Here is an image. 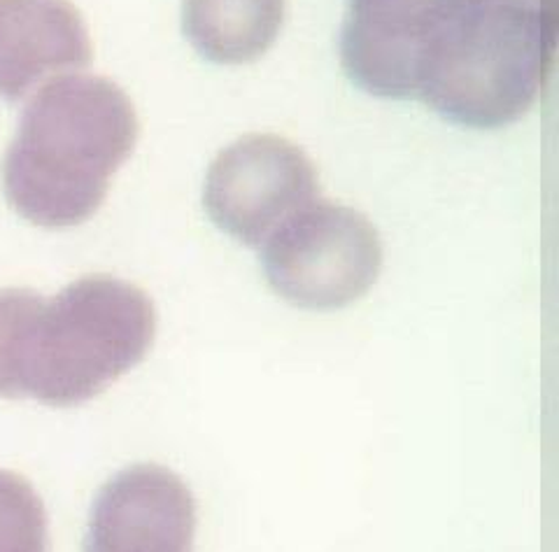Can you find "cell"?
I'll list each match as a JSON object with an SVG mask.
<instances>
[{
  "label": "cell",
  "mask_w": 559,
  "mask_h": 552,
  "mask_svg": "<svg viewBox=\"0 0 559 552\" xmlns=\"http://www.w3.org/2000/svg\"><path fill=\"white\" fill-rule=\"evenodd\" d=\"M138 115L98 75L49 80L31 98L3 159L10 208L35 227L68 229L94 217L138 143Z\"/></svg>",
  "instance_id": "7a4b0ae2"
},
{
  "label": "cell",
  "mask_w": 559,
  "mask_h": 552,
  "mask_svg": "<svg viewBox=\"0 0 559 552\" xmlns=\"http://www.w3.org/2000/svg\"><path fill=\"white\" fill-rule=\"evenodd\" d=\"M454 0H347L341 61L359 89L415 98L425 59Z\"/></svg>",
  "instance_id": "8992f818"
},
{
  "label": "cell",
  "mask_w": 559,
  "mask_h": 552,
  "mask_svg": "<svg viewBox=\"0 0 559 552\" xmlns=\"http://www.w3.org/2000/svg\"><path fill=\"white\" fill-rule=\"evenodd\" d=\"M318 201V172L301 147L280 135H248L210 166L203 203L222 231L261 248Z\"/></svg>",
  "instance_id": "5b68a950"
},
{
  "label": "cell",
  "mask_w": 559,
  "mask_h": 552,
  "mask_svg": "<svg viewBox=\"0 0 559 552\" xmlns=\"http://www.w3.org/2000/svg\"><path fill=\"white\" fill-rule=\"evenodd\" d=\"M194 531V496L182 478L138 464L98 492L84 552H191Z\"/></svg>",
  "instance_id": "52a82bcc"
},
{
  "label": "cell",
  "mask_w": 559,
  "mask_h": 552,
  "mask_svg": "<svg viewBox=\"0 0 559 552\" xmlns=\"http://www.w3.org/2000/svg\"><path fill=\"white\" fill-rule=\"evenodd\" d=\"M90 28L70 0H0V98L16 103L35 86L90 65Z\"/></svg>",
  "instance_id": "ba28073f"
},
{
  "label": "cell",
  "mask_w": 559,
  "mask_h": 552,
  "mask_svg": "<svg viewBox=\"0 0 559 552\" xmlns=\"http://www.w3.org/2000/svg\"><path fill=\"white\" fill-rule=\"evenodd\" d=\"M0 552H49L47 511L31 482L0 469Z\"/></svg>",
  "instance_id": "30bf717a"
},
{
  "label": "cell",
  "mask_w": 559,
  "mask_h": 552,
  "mask_svg": "<svg viewBox=\"0 0 559 552\" xmlns=\"http://www.w3.org/2000/svg\"><path fill=\"white\" fill-rule=\"evenodd\" d=\"M285 22V0H185L182 28L199 55L215 63L264 57Z\"/></svg>",
  "instance_id": "9c48e42d"
},
{
  "label": "cell",
  "mask_w": 559,
  "mask_h": 552,
  "mask_svg": "<svg viewBox=\"0 0 559 552\" xmlns=\"http://www.w3.org/2000/svg\"><path fill=\"white\" fill-rule=\"evenodd\" d=\"M557 24L559 0H454L415 98L457 127L518 122L548 84Z\"/></svg>",
  "instance_id": "3957f363"
},
{
  "label": "cell",
  "mask_w": 559,
  "mask_h": 552,
  "mask_svg": "<svg viewBox=\"0 0 559 552\" xmlns=\"http://www.w3.org/2000/svg\"><path fill=\"white\" fill-rule=\"evenodd\" d=\"M261 250L275 295L308 310H334L361 299L382 266L380 236L369 217L326 201L296 213Z\"/></svg>",
  "instance_id": "277c9868"
},
{
  "label": "cell",
  "mask_w": 559,
  "mask_h": 552,
  "mask_svg": "<svg viewBox=\"0 0 559 552\" xmlns=\"http://www.w3.org/2000/svg\"><path fill=\"white\" fill-rule=\"evenodd\" d=\"M156 313L143 289L92 275L45 299L0 289V399L92 401L150 352Z\"/></svg>",
  "instance_id": "6da1fadb"
}]
</instances>
